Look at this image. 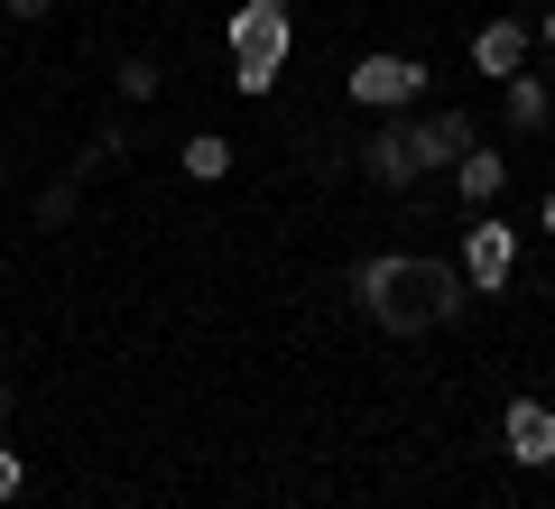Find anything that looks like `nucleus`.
Segmentation results:
<instances>
[{"mask_svg": "<svg viewBox=\"0 0 555 509\" xmlns=\"http://www.w3.org/2000/svg\"><path fill=\"white\" fill-rule=\"evenodd\" d=\"M112 84H120V102L139 112V102H158V84H167V75H158V56H120V75H112Z\"/></svg>", "mask_w": 555, "mask_h": 509, "instance_id": "13", "label": "nucleus"}, {"mask_svg": "<svg viewBox=\"0 0 555 509\" xmlns=\"http://www.w3.org/2000/svg\"><path fill=\"white\" fill-rule=\"evenodd\" d=\"M0 10H10V20H28V28H38V20H56V0H0Z\"/></svg>", "mask_w": 555, "mask_h": 509, "instance_id": "16", "label": "nucleus"}, {"mask_svg": "<svg viewBox=\"0 0 555 509\" xmlns=\"http://www.w3.org/2000/svg\"><path fill=\"white\" fill-rule=\"evenodd\" d=\"M75 204H83V186H75V177H56V186L38 195V222H47V232H65V222H75Z\"/></svg>", "mask_w": 555, "mask_h": 509, "instance_id": "14", "label": "nucleus"}, {"mask_svg": "<svg viewBox=\"0 0 555 509\" xmlns=\"http://www.w3.org/2000/svg\"><path fill=\"white\" fill-rule=\"evenodd\" d=\"M232 139H222V130H195V139H177V167H185V177H195V186H222V177H232Z\"/></svg>", "mask_w": 555, "mask_h": 509, "instance_id": "11", "label": "nucleus"}, {"mask_svg": "<svg viewBox=\"0 0 555 509\" xmlns=\"http://www.w3.org/2000/svg\"><path fill=\"white\" fill-rule=\"evenodd\" d=\"M232 56H297V10L287 0H241L232 28H222Z\"/></svg>", "mask_w": 555, "mask_h": 509, "instance_id": "4", "label": "nucleus"}, {"mask_svg": "<svg viewBox=\"0 0 555 509\" xmlns=\"http://www.w3.org/2000/svg\"><path fill=\"white\" fill-rule=\"evenodd\" d=\"M454 195H463V214H491V204L509 195V149H481L473 139V149L454 157Z\"/></svg>", "mask_w": 555, "mask_h": 509, "instance_id": "8", "label": "nucleus"}, {"mask_svg": "<svg viewBox=\"0 0 555 509\" xmlns=\"http://www.w3.org/2000/svg\"><path fill=\"white\" fill-rule=\"evenodd\" d=\"M500 454H509L518 472H546L555 463V408H546V398H509V408H500Z\"/></svg>", "mask_w": 555, "mask_h": 509, "instance_id": "5", "label": "nucleus"}, {"mask_svg": "<svg viewBox=\"0 0 555 509\" xmlns=\"http://www.w3.org/2000/svg\"><path fill=\"white\" fill-rule=\"evenodd\" d=\"M0 417H10V380H0Z\"/></svg>", "mask_w": 555, "mask_h": 509, "instance_id": "19", "label": "nucleus"}, {"mask_svg": "<svg viewBox=\"0 0 555 509\" xmlns=\"http://www.w3.org/2000/svg\"><path fill=\"white\" fill-rule=\"evenodd\" d=\"M278 75H287V56H232V93L241 102H269Z\"/></svg>", "mask_w": 555, "mask_h": 509, "instance_id": "12", "label": "nucleus"}, {"mask_svg": "<svg viewBox=\"0 0 555 509\" xmlns=\"http://www.w3.org/2000/svg\"><path fill=\"white\" fill-rule=\"evenodd\" d=\"M361 177H371V186H416V177H426V157H416V120H379V130L361 139Z\"/></svg>", "mask_w": 555, "mask_h": 509, "instance_id": "6", "label": "nucleus"}, {"mask_svg": "<svg viewBox=\"0 0 555 509\" xmlns=\"http://www.w3.org/2000/svg\"><path fill=\"white\" fill-rule=\"evenodd\" d=\"M454 269H463V288H473V296H500L518 278V222L473 214V222H463V259H454Z\"/></svg>", "mask_w": 555, "mask_h": 509, "instance_id": "2", "label": "nucleus"}, {"mask_svg": "<svg viewBox=\"0 0 555 509\" xmlns=\"http://www.w3.org/2000/svg\"><path fill=\"white\" fill-rule=\"evenodd\" d=\"M352 296H361V315H371L379 333H436V325H454L463 315V269L454 259H436V251H371L352 269Z\"/></svg>", "mask_w": 555, "mask_h": 509, "instance_id": "1", "label": "nucleus"}, {"mask_svg": "<svg viewBox=\"0 0 555 509\" xmlns=\"http://www.w3.org/2000/svg\"><path fill=\"white\" fill-rule=\"evenodd\" d=\"M352 102H361V112H416V102H426V65L398 56V47L352 56Z\"/></svg>", "mask_w": 555, "mask_h": 509, "instance_id": "3", "label": "nucleus"}, {"mask_svg": "<svg viewBox=\"0 0 555 509\" xmlns=\"http://www.w3.org/2000/svg\"><path fill=\"white\" fill-rule=\"evenodd\" d=\"M473 112H426V120H416V157H426V177H454V157L463 149H473Z\"/></svg>", "mask_w": 555, "mask_h": 509, "instance_id": "9", "label": "nucleus"}, {"mask_svg": "<svg viewBox=\"0 0 555 509\" xmlns=\"http://www.w3.org/2000/svg\"><path fill=\"white\" fill-rule=\"evenodd\" d=\"M528 47H537L528 20H481V28H473V75H491V84L528 75Z\"/></svg>", "mask_w": 555, "mask_h": 509, "instance_id": "7", "label": "nucleus"}, {"mask_svg": "<svg viewBox=\"0 0 555 509\" xmlns=\"http://www.w3.org/2000/svg\"><path fill=\"white\" fill-rule=\"evenodd\" d=\"M537 38H546V47H555V10H546V20H537Z\"/></svg>", "mask_w": 555, "mask_h": 509, "instance_id": "18", "label": "nucleus"}, {"mask_svg": "<svg viewBox=\"0 0 555 509\" xmlns=\"http://www.w3.org/2000/svg\"><path fill=\"white\" fill-rule=\"evenodd\" d=\"M537 232H546V241H555V186H546V204H537Z\"/></svg>", "mask_w": 555, "mask_h": 509, "instance_id": "17", "label": "nucleus"}, {"mask_svg": "<svg viewBox=\"0 0 555 509\" xmlns=\"http://www.w3.org/2000/svg\"><path fill=\"white\" fill-rule=\"evenodd\" d=\"M500 112H509V130H518V139H537V130L555 120V93H546L537 75H509V84H500Z\"/></svg>", "mask_w": 555, "mask_h": 509, "instance_id": "10", "label": "nucleus"}, {"mask_svg": "<svg viewBox=\"0 0 555 509\" xmlns=\"http://www.w3.org/2000/svg\"><path fill=\"white\" fill-rule=\"evenodd\" d=\"M20 491H28V463H20V445H0V509L20 500Z\"/></svg>", "mask_w": 555, "mask_h": 509, "instance_id": "15", "label": "nucleus"}]
</instances>
